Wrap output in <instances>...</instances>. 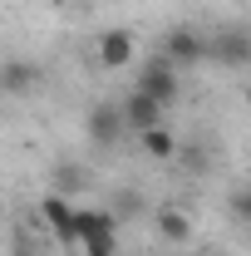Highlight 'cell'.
<instances>
[{"label": "cell", "instance_id": "1", "mask_svg": "<svg viewBox=\"0 0 251 256\" xmlns=\"http://www.w3.org/2000/svg\"><path fill=\"white\" fill-rule=\"evenodd\" d=\"M74 232L89 256H114V217L94 207H74Z\"/></svg>", "mask_w": 251, "mask_h": 256}, {"label": "cell", "instance_id": "2", "mask_svg": "<svg viewBox=\"0 0 251 256\" xmlns=\"http://www.w3.org/2000/svg\"><path fill=\"white\" fill-rule=\"evenodd\" d=\"M138 89H143V94H153L162 108H168V104H178V64L168 60V54H153V60L143 64V74H138Z\"/></svg>", "mask_w": 251, "mask_h": 256}, {"label": "cell", "instance_id": "3", "mask_svg": "<svg viewBox=\"0 0 251 256\" xmlns=\"http://www.w3.org/2000/svg\"><path fill=\"white\" fill-rule=\"evenodd\" d=\"M40 212H44V222H50V232L60 236L64 246H79V232H74V207H69V197H60V192H50V197L40 202Z\"/></svg>", "mask_w": 251, "mask_h": 256}, {"label": "cell", "instance_id": "4", "mask_svg": "<svg viewBox=\"0 0 251 256\" xmlns=\"http://www.w3.org/2000/svg\"><path fill=\"white\" fill-rule=\"evenodd\" d=\"M89 138H94V143H118V138H124V108H118V104H94V108H89Z\"/></svg>", "mask_w": 251, "mask_h": 256}, {"label": "cell", "instance_id": "5", "mask_svg": "<svg viewBox=\"0 0 251 256\" xmlns=\"http://www.w3.org/2000/svg\"><path fill=\"white\" fill-rule=\"evenodd\" d=\"M158 54H168L172 64H197V60H207V40L202 34H192V30H172L168 40H162V50Z\"/></svg>", "mask_w": 251, "mask_h": 256}, {"label": "cell", "instance_id": "6", "mask_svg": "<svg viewBox=\"0 0 251 256\" xmlns=\"http://www.w3.org/2000/svg\"><path fill=\"white\" fill-rule=\"evenodd\" d=\"M124 124L138 128V133H143V128H158L162 124V104H158L153 94H143V89H133L128 104H124Z\"/></svg>", "mask_w": 251, "mask_h": 256}, {"label": "cell", "instance_id": "7", "mask_svg": "<svg viewBox=\"0 0 251 256\" xmlns=\"http://www.w3.org/2000/svg\"><path fill=\"white\" fill-rule=\"evenodd\" d=\"M207 54L222 64H251V34L246 30H232V34H217L207 44Z\"/></svg>", "mask_w": 251, "mask_h": 256}, {"label": "cell", "instance_id": "8", "mask_svg": "<svg viewBox=\"0 0 251 256\" xmlns=\"http://www.w3.org/2000/svg\"><path fill=\"white\" fill-rule=\"evenodd\" d=\"M128 60H133V34L128 30L98 34V64H104V69H124Z\"/></svg>", "mask_w": 251, "mask_h": 256}, {"label": "cell", "instance_id": "9", "mask_svg": "<svg viewBox=\"0 0 251 256\" xmlns=\"http://www.w3.org/2000/svg\"><path fill=\"white\" fill-rule=\"evenodd\" d=\"M34 84H40V69H34V64H5V69H0V89H5V94H30Z\"/></svg>", "mask_w": 251, "mask_h": 256}, {"label": "cell", "instance_id": "10", "mask_svg": "<svg viewBox=\"0 0 251 256\" xmlns=\"http://www.w3.org/2000/svg\"><path fill=\"white\" fill-rule=\"evenodd\" d=\"M138 138H143V153H148V158H172V153H178V143H172V133H168L162 124H158V128H143Z\"/></svg>", "mask_w": 251, "mask_h": 256}, {"label": "cell", "instance_id": "11", "mask_svg": "<svg viewBox=\"0 0 251 256\" xmlns=\"http://www.w3.org/2000/svg\"><path fill=\"white\" fill-rule=\"evenodd\" d=\"M158 232H162L168 242H188V236H192V222L178 212V207H162V212H158Z\"/></svg>", "mask_w": 251, "mask_h": 256}, {"label": "cell", "instance_id": "12", "mask_svg": "<svg viewBox=\"0 0 251 256\" xmlns=\"http://www.w3.org/2000/svg\"><path fill=\"white\" fill-rule=\"evenodd\" d=\"M79 182H84V178H79L69 162H64L60 172H54V192H60V197H64V192H79Z\"/></svg>", "mask_w": 251, "mask_h": 256}, {"label": "cell", "instance_id": "13", "mask_svg": "<svg viewBox=\"0 0 251 256\" xmlns=\"http://www.w3.org/2000/svg\"><path fill=\"white\" fill-rule=\"evenodd\" d=\"M232 207H236V217H246V222H251V188L236 192V202H232Z\"/></svg>", "mask_w": 251, "mask_h": 256}, {"label": "cell", "instance_id": "14", "mask_svg": "<svg viewBox=\"0 0 251 256\" xmlns=\"http://www.w3.org/2000/svg\"><path fill=\"white\" fill-rule=\"evenodd\" d=\"M246 104H251V94H246Z\"/></svg>", "mask_w": 251, "mask_h": 256}]
</instances>
